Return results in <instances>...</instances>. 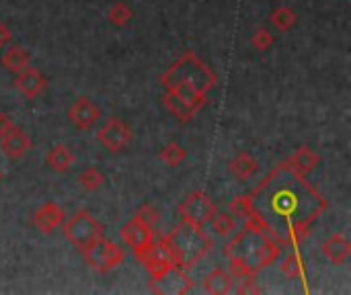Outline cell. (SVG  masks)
<instances>
[{
    "mask_svg": "<svg viewBox=\"0 0 351 295\" xmlns=\"http://www.w3.org/2000/svg\"><path fill=\"white\" fill-rule=\"evenodd\" d=\"M82 255H84L86 265L99 273H109L125 261L123 248L119 244L107 240L105 236H101L97 242H93L86 251H82Z\"/></svg>",
    "mask_w": 351,
    "mask_h": 295,
    "instance_id": "cell-6",
    "label": "cell"
},
{
    "mask_svg": "<svg viewBox=\"0 0 351 295\" xmlns=\"http://www.w3.org/2000/svg\"><path fill=\"white\" fill-rule=\"evenodd\" d=\"M228 209H230V216H237L241 220H247V218H251L255 214L251 195H237V197H232L230 203H228Z\"/></svg>",
    "mask_w": 351,
    "mask_h": 295,
    "instance_id": "cell-28",
    "label": "cell"
},
{
    "mask_svg": "<svg viewBox=\"0 0 351 295\" xmlns=\"http://www.w3.org/2000/svg\"><path fill=\"white\" fill-rule=\"evenodd\" d=\"M232 283H234L232 275H230L226 269H222V267L212 269V271L204 277V290L212 295L230 294V292H232Z\"/></svg>",
    "mask_w": 351,
    "mask_h": 295,
    "instance_id": "cell-19",
    "label": "cell"
},
{
    "mask_svg": "<svg viewBox=\"0 0 351 295\" xmlns=\"http://www.w3.org/2000/svg\"><path fill=\"white\" fill-rule=\"evenodd\" d=\"M14 84H16V90H19L25 99L33 101V99H37V97L45 90L47 80H45V76H43L37 68L27 66L25 70L16 72Z\"/></svg>",
    "mask_w": 351,
    "mask_h": 295,
    "instance_id": "cell-13",
    "label": "cell"
},
{
    "mask_svg": "<svg viewBox=\"0 0 351 295\" xmlns=\"http://www.w3.org/2000/svg\"><path fill=\"white\" fill-rule=\"evenodd\" d=\"M62 232H64V238L74 248H78L82 253V251H86L93 242H97L103 236V226L88 211H78L72 218L64 220Z\"/></svg>",
    "mask_w": 351,
    "mask_h": 295,
    "instance_id": "cell-5",
    "label": "cell"
},
{
    "mask_svg": "<svg viewBox=\"0 0 351 295\" xmlns=\"http://www.w3.org/2000/svg\"><path fill=\"white\" fill-rule=\"evenodd\" d=\"M253 209L280 244L294 226L311 228L327 209V197L286 162L278 164L251 193Z\"/></svg>",
    "mask_w": 351,
    "mask_h": 295,
    "instance_id": "cell-1",
    "label": "cell"
},
{
    "mask_svg": "<svg viewBox=\"0 0 351 295\" xmlns=\"http://www.w3.org/2000/svg\"><path fill=\"white\" fill-rule=\"evenodd\" d=\"M97 140L101 146H105L111 154H119L123 150H128V146L134 140V131L132 127L119 119V117H111L105 125L99 127L97 131Z\"/></svg>",
    "mask_w": 351,
    "mask_h": 295,
    "instance_id": "cell-9",
    "label": "cell"
},
{
    "mask_svg": "<svg viewBox=\"0 0 351 295\" xmlns=\"http://www.w3.org/2000/svg\"><path fill=\"white\" fill-rule=\"evenodd\" d=\"M224 246V257L228 261V273L232 279L241 281L247 277H257L263 269L274 265L280 259L282 244L267 232L255 228H243L239 234Z\"/></svg>",
    "mask_w": 351,
    "mask_h": 295,
    "instance_id": "cell-2",
    "label": "cell"
},
{
    "mask_svg": "<svg viewBox=\"0 0 351 295\" xmlns=\"http://www.w3.org/2000/svg\"><path fill=\"white\" fill-rule=\"evenodd\" d=\"M228 170H230V175L234 177V179H239L241 183H249L253 177H255V172L259 170V162H257V158L253 156V154H249V152H239L230 162H228Z\"/></svg>",
    "mask_w": 351,
    "mask_h": 295,
    "instance_id": "cell-16",
    "label": "cell"
},
{
    "mask_svg": "<svg viewBox=\"0 0 351 295\" xmlns=\"http://www.w3.org/2000/svg\"><path fill=\"white\" fill-rule=\"evenodd\" d=\"M280 271H282L286 277H290V279H300V277H304V261L300 259V255L296 253V248H294V253H290V255H286V257L282 259Z\"/></svg>",
    "mask_w": 351,
    "mask_h": 295,
    "instance_id": "cell-25",
    "label": "cell"
},
{
    "mask_svg": "<svg viewBox=\"0 0 351 295\" xmlns=\"http://www.w3.org/2000/svg\"><path fill=\"white\" fill-rule=\"evenodd\" d=\"M107 18H109L111 25H115L119 29L121 27H128L132 23V18H134V8L128 2H123V0H117L107 10Z\"/></svg>",
    "mask_w": 351,
    "mask_h": 295,
    "instance_id": "cell-21",
    "label": "cell"
},
{
    "mask_svg": "<svg viewBox=\"0 0 351 295\" xmlns=\"http://www.w3.org/2000/svg\"><path fill=\"white\" fill-rule=\"evenodd\" d=\"M121 240L132 248L134 257L138 259L144 251L154 244V228L146 224L138 214L121 228Z\"/></svg>",
    "mask_w": 351,
    "mask_h": 295,
    "instance_id": "cell-10",
    "label": "cell"
},
{
    "mask_svg": "<svg viewBox=\"0 0 351 295\" xmlns=\"http://www.w3.org/2000/svg\"><path fill=\"white\" fill-rule=\"evenodd\" d=\"M64 220H66V211L56 201H45L43 205H39V209L33 216V224L41 234H53L58 228H62Z\"/></svg>",
    "mask_w": 351,
    "mask_h": 295,
    "instance_id": "cell-12",
    "label": "cell"
},
{
    "mask_svg": "<svg viewBox=\"0 0 351 295\" xmlns=\"http://www.w3.org/2000/svg\"><path fill=\"white\" fill-rule=\"evenodd\" d=\"M45 164L49 166L51 172H58V175H64L72 168L74 164V154L70 152L68 146L64 144H56L47 150L45 154Z\"/></svg>",
    "mask_w": 351,
    "mask_h": 295,
    "instance_id": "cell-18",
    "label": "cell"
},
{
    "mask_svg": "<svg viewBox=\"0 0 351 295\" xmlns=\"http://www.w3.org/2000/svg\"><path fill=\"white\" fill-rule=\"evenodd\" d=\"M78 183H80V187H82L84 191L95 193V191H99V189L103 187L105 177H103V172H101L99 168L90 166V168H86V170H82V172H80Z\"/></svg>",
    "mask_w": 351,
    "mask_h": 295,
    "instance_id": "cell-26",
    "label": "cell"
},
{
    "mask_svg": "<svg viewBox=\"0 0 351 295\" xmlns=\"http://www.w3.org/2000/svg\"><path fill=\"white\" fill-rule=\"evenodd\" d=\"M99 117H101L99 107H97L93 101L84 99V97H82V99H76L74 105L68 109V119H70V123H72L78 131H88V129H93L95 123L99 121Z\"/></svg>",
    "mask_w": 351,
    "mask_h": 295,
    "instance_id": "cell-11",
    "label": "cell"
},
{
    "mask_svg": "<svg viewBox=\"0 0 351 295\" xmlns=\"http://www.w3.org/2000/svg\"><path fill=\"white\" fill-rule=\"evenodd\" d=\"M165 236L173 248L177 269L181 271L193 269L212 251V238L204 232V228L193 226L183 220L171 234H165Z\"/></svg>",
    "mask_w": 351,
    "mask_h": 295,
    "instance_id": "cell-4",
    "label": "cell"
},
{
    "mask_svg": "<svg viewBox=\"0 0 351 295\" xmlns=\"http://www.w3.org/2000/svg\"><path fill=\"white\" fill-rule=\"evenodd\" d=\"M162 103H165V107L171 111V115L173 117H177L179 121H183V123H187V121H193V117H195V113L183 103V101H179L177 97H173V94H169V92H165V97H162Z\"/></svg>",
    "mask_w": 351,
    "mask_h": 295,
    "instance_id": "cell-24",
    "label": "cell"
},
{
    "mask_svg": "<svg viewBox=\"0 0 351 295\" xmlns=\"http://www.w3.org/2000/svg\"><path fill=\"white\" fill-rule=\"evenodd\" d=\"M2 179H4V172L0 170V183H2Z\"/></svg>",
    "mask_w": 351,
    "mask_h": 295,
    "instance_id": "cell-34",
    "label": "cell"
},
{
    "mask_svg": "<svg viewBox=\"0 0 351 295\" xmlns=\"http://www.w3.org/2000/svg\"><path fill=\"white\" fill-rule=\"evenodd\" d=\"M136 214H138L146 224H150L152 228H156V226H158V222H160V214H158V209H154V207H152V205H148V203H146V205H142Z\"/></svg>",
    "mask_w": 351,
    "mask_h": 295,
    "instance_id": "cell-30",
    "label": "cell"
},
{
    "mask_svg": "<svg viewBox=\"0 0 351 295\" xmlns=\"http://www.w3.org/2000/svg\"><path fill=\"white\" fill-rule=\"evenodd\" d=\"M241 287H239V294H261V287H257L255 283V277H247V279H241Z\"/></svg>",
    "mask_w": 351,
    "mask_h": 295,
    "instance_id": "cell-31",
    "label": "cell"
},
{
    "mask_svg": "<svg viewBox=\"0 0 351 295\" xmlns=\"http://www.w3.org/2000/svg\"><path fill=\"white\" fill-rule=\"evenodd\" d=\"M12 127H14L12 117H10V115H6V113H0V138H2V136H6Z\"/></svg>",
    "mask_w": 351,
    "mask_h": 295,
    "instance_id": "cell-32",
    "label": "cell"
},
{
    "mask_svg": "<svg viewBox=\"0 0 351 295\" xmlns=\"http://www.w3.org/2000/svg\"><path fill=\"white\" fill-rule=\"evenodd\" d=\"M210 228L218 238H230L237 232V222H234V218L230 214L216 211L214 218L210 220Z\"/></svg>",
    "mask_w": 351,
    "mask_h": 295,
    "instance_id": "cell-22",
    "label": "cell"
},
{
    "mask_svg": "<svg viewBox=\"0 0 351 295\" xmlns=\"http://www.w3.org/2000/svg\"><path fill=\"white\" fill-rule=\"evenodd\" d=\"M218 211L216 203L204 193V191H193L189 193L181 205H179V216L183 222H189L193 226L206 228L210 224V220L214 218V214Z\"/></svg>",
    "mask_w": 351,
    "mask_h": 295,
    "instance_id": "cell-8",
    "label": "cell"
},
{
    "mask_svg": "<svg viewBox=\"0 0 351 295\" xmlns=\"http://www.w3.org/2000/svg\"><path fill=\"white\" fill-rule=\"evenodd\" d=\"M253 47L255 49H259V51H267L274 43H276V37H274V33L269 31V29H265V27H259L255 33H253Z\"/></svg>",
    "mask_w": 351,
    "mask_h": 295,
    "instance_id": "cell-29",
    "label": "cell"
},
{
    "mask_svg": "<svg viewBox=\"0 0 351 295\" xmlns=\"http://www.w3.org/2000/svg\"><path fill=\"white\" fill-rule=\"evenodd\" d=\"M321 248L325 259L333 265H346L351 257V242L341 234H335L329 240H325Z\"/></svg>",
    "mask_w": 351,
    "mask_h": 295,
    "instance_id": "cell-17",
    "label": "cell"
},
{
    "mask_svg": "<svg viewBox=\"0 0 351 295\" xmlns=\"http://www.w3.org/2000/svg\"><path fill=\"white\" fill-rule=\"evenodd\" d=\"M10 41H12V33H10V29H8L4 23H0V49H4Z\"/></svg>",
    "mask_w": 351,
    "mask_h": 295,
    "instance_id": "cell-33",
    "label": "cell"
},
{
    "mask_svg": "<svg viewBox=\"0 0 351 295\" xmlns=\"http://www.w3.org/2000/svg\"><path fill=\"white\" fill-rule=\"evenodd\" d=\"M271 23H274V27H276L278 31L288 33L290 29L296 27L298 14H296L294 8H290V6H278V8L271 12Z\"/></svg>",
    "mask_w": 351,
    "mask_h": 295,
    "instance_id": "cell-23",
    "label": "cell"
},
{
    "mask_svg": "<svg viewBox=\"0 0 351 295\" xmlns=\"http://www.w3.org/2000/svg\"><path fill=\"white\" fill-rule=\"evenodd\" d=\"M165 92L183 101L193 113L206 107L208 92L216 86L218 76L193 51H185L160 78Z\"/></svg>",
    "mask_w": 351,
    "mask_h": 295,
    "instance_id": "cell-3",
    "label": "cell"
},
{
    "mask_svg": "<svg viewBox=\"0 0 351 295\" xmlns=\"http://www.w3.org/2000/svg\"><path fill=\"white\" fill-rule=\"evenodd\" d=\"M33 142L29 138V133H25L21 127H12L6 136L0 138V148H2V154L10 160H19L23 158L29 150H31Z\"/></svg>",
    "mask_w": 351,
    "mask_h": 295,
    "instance_id": "cell-14",
    "label": "cell"
},
{
    "mask_svg": "<svg viewBox=\"0 0 351 295\" xmlns=\"http://www.w3.org/2000/svg\"><path fill=\"white\" fill-rule=\"evenodd\" d=\"M319 162H321L319 154H317L313 148H308V146H300V148L286 160V164H288L294 172L302 175V177H308V175L319 166Z\"/></svg>",
    "mask_w": 351,
    "mask_h": 295,
    "instance_id": "cell-15",
    "label": "cell"
},
{
    "mask_svg": "<svg viewBox=\"0 0 351 295\" xmlns=\"http://www.w3.org/2000/svg\"><path fill=\"white\" fill-rule=\"evenodd\" d=\"M0 64H2V68H6V70L16 74V72L25 70L27 66H31V53L25 47H21V45H10L2 53Z\"/></svg>",
    "mask_w": 351,
    "mask_h": 295,
    "instance_id": "cell-20",
    "label": "cell"
},
{
    "mask_svg": "<svg viewBox=\"0 0 351 295\" xmlns=\"http://www.w3.org/2000/svg\"><path fill=\"white\" fill-rule=\"evenodd\" d=\"M160 160L165 162V164H169V166H179L185 158H187V150L181 146V144H177V142H171V144H167L162 150H160Z\"/></svg>",
    "mask_w": 351,
    "mask_h": 295,
    "instance_id": "cell-27",
    "label": "cell"
},
{
    "mask_svg": "<svg viewBox=\"0 0 351 295\" xmlns=\"http://www.w3.org/2000/svg\"><path fill=\"white\" fill-rule=\"evenodd\" d=\"M138 261L144 265V269L150 273V279L152 281H160L167 273H171L173 269H177V263H175V255H173V248L167 240V236L158 238L148 251H144Z\"/></svg>",
    "mask_w": 351,
    "mask_h": 295,
    "instance_id": "cell-7",
    "label": "cell"
}]
</instances>
